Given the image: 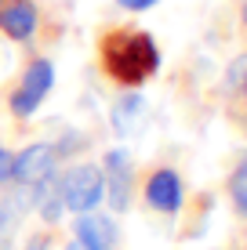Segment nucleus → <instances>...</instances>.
<instances>
[{
	"mask_svg": "<svg viewBox=\"0 0 247 250\" xmlns=\"http://www.w3.org/2000/svg\"><path fill=\"white\" fill-rule=\"evenodd\" d=\"M98 51H102V69L124 87H138L160 69V51L149 33L113 29L102 37Z\"/></svg>",
	"mask_w": 247,
	"mask_h": 250,
	"instance_id": "f257e3e1",
	"label": "nucleus"
},
{
	"mask_svg": "<svg viewBox=\"0 0 247 250\" xmlns=\"http://www.w3.org/2000/svg\"><path fill=\"white\" fill-rule=\"evenodd\" d=\"M58 192H62L66 210H76V214L95 210V207L102 203V192H106V185H102V170L91 167V163H80V167L66 170V178L58 182Z\"/></svg>",
	"mask_w": 247,
	"mask_h": 250,
	"instance_id": "f03ea898",
	"label": "nucleus"
},
{
	"mask_svg": "<svg viewBox=\"0 0 247 250\" xmlns=\"http://www.w3.org/2000/svg\"><path fill=\"white\" fill-rule=\"evenodd\" d=\"M51 83H55V65H51L47 58H37V62L25 69L22 83L11 94V113L15 116H33L40 109V102L47 98Z\"/></svg>",
	"mask_w": 247,
	"mask_h": 250,
	"instance_id": "7ed1b4c3",
	"label": "nucleus"
},
{
	"mask_svg": "<svg viewBox=\"0 0 247 250\" xmlns=\"http://www.w3.org/2000/svg\"><path fill=\"white\" fill-rule=\"evenodd\" d=\"M102 185H106V200L113 210H127L131 203V185H135V170L127 149H109L106 152V170H102Z\"/></svg>",
	"mask_w": 247,
	"mask_h": 250,
	"instance_id": "20e7f679",
	"label": "nucleus"
},
{
	"mask_svg": "<svg viewBox=\"0 0 247 250\" xmlns=\"http://www.w3.org/2000/svg\"><path fill=\"white\" fill-rule=\"evenodd\" d=\"M55 170V149L51 145H29L15 156V170H11V182H19L25 188H37L44 185Z\"/></svg>",
	"mask_w": 247,
	"mask_h": 250,
	"instance_id": "39448f33",
	"label": "nucleus"
},
{
	"mask_svg": "<svg viewBox=\"0 0 247 250\" xmlns=\"http://www.w3.org/2000/svg\"><path fill=\"white\" fill-rule=\"evenodd\" d=\"M182 178L175 174L171 167L157 170V174L146 182V203L153 210H164V214H178L182 210Z\"/></svg>",
	"mask_w": 247,
	"mask_h": 250,
	"instance_id": "423d86ee",
	"label": "nucleus"
},
{
	"mask_svg": "<svg viewBox=\"0 0 247 250\" xmlns=\"http://www.w3.org/2000/svg\"><path fill=\"white\" fill-rule=\"evenodd\" d=\"M37 22H40V15H37L33 0H7V4H0V29L11 40H29L37 33Z\"/></svg>",
	"mask_w": 247,
	"mask_h": 250,
	"instance_id": "0eeeda50",
	"label": "nucleus"
},
{
	"mask_svg": "<svg viewBox=\"0 0 247 250\" xmlns=\"http://www.w3.org/2000/svg\"><path fill=\"white\" fill-rule=\"evenodd\" d=\"M76 239H80L84 247L91 250H113L116 243V225L106 218V214H80V221H76Z\"/></svg>",
	"mask_w": 247,
	"mask_h": 250,
	"instance_id": "6e6552de",
	"label": "nucleus"
},
{
	"mask_svg": "<svg viewBox=\"0 0 247 250\" xmlns=\"http://www.w3.org/2000/svg\"><path fill=\"white\" fill-rule=\"evenodd\" d=\"M142 109H146V102H142L138 94H124V98L116 102V109H113V127L120 134H131L135 124H138V116H142Z\"/></svg>",
	"mask_w": 247,
	"mask_h": 250,
	"instance_id": "1a4fd4ad",
	"label": "nucleus"
},
{
	"mask_svg": "<svg viewBox=\"0 0 247 250\" xmlns=\"http://www.w3.org/2000/svg\"><path fill=\"white\" fill-rule=\"evenodd\" d=\"M229 196H233L236 210L247 218V156L240 160V167L233 170V178H229Z\"/></svg>",
	"mask_w": 247,
	"mask_h": 250,
	"instance_id": "9d476101",
	"label": "nucleus"
},
{
	"mask_svg": "<svg viewBox=\"0 0 247 250\" xmlns=\"http://www.w3.org/2000/svg\"><path fill=\"white\" fill-rule=\"evenodd\" d=\"M11 232H15V214L11 207H0V250L11 247Z\"/></svg>",
	"mask_w": 247,
	"mask_h": 250,
	"instance_id": "9b49d317",
	"label": "nucleus"
},
{
	"mask_svg": "<svg viewBox=\"0 0 247 250\" xmlns=\"http://www.w3.org/2000/svg\"><path fill=\"white\" fill-rule=\"evenodd\" d=\"M11 170H15V156L7 149H0V185L11 182Z\"/></svg>",
	"mask_w": 247,
	"mask_h": 250,
	"instance_id": "f8f14e48",
	"label": "nucleus"
},
{
	"mask_svg": "<svg viewBox=\"0 0 247 250\" xmlns=\"http://www.w3.org/2000/svg\"><path fill=\"white\" fill-rule=\"evenodd\" d=\"M116 4H120L124 11H149L157 0H116Z\"/></svg>",
	"mask_w": 247,
	"mask_h": 250,
	"instance_id": "ddd939ff",
	"label": "nucleus"
},
{
	"mask_svg": "<svg viewBox=\"0 0 247 250\" xmlns=\"http://www.w3.org/2000/svg\"><path fill=\"white\" fill-rule=\"evenodd\" d=\"M47 243H51L47 236H33V239H29V247H25V250H47Z\"/></svg>",
	"mask_w": 247,
	"mask_h": 250,
	"instance_id": "4468645a",
	"label": "nucleus"
},
{
	"mask_svg": "<svg viewBox=\"0 0 247 250\" xmlns=\"http://www.w3.org/2000/svg\"><path fill=\"white\" fill-rule=\"evenodd\" d=\"M66 250H91V247H84V243H80V239H73V243H69V247H66Z\"/></svg>",
	"mask_w": 247,
	"mask_h": 250,
	"instance_id": "2eb2a0df",
	"label": "nucleus"
},
{
	"mask_svg": "<svg viewBox=\"0 0 247 250\" xmlns=\"http://www.w3.org/2000/svg\"><path fill=\"white\" fill-rule=\"evenodd\" d=\"M240 19H244V25H247V0H244V7H240Z\"/></svg>",
	"mask_w": 247,
	"mask_h": 250,
	"instance_id": "dca6fc26",
	"label": "nucleus"
},
{
	"mask_svg": "<svg viewBox=\"0 0 247 250\" xmlns=\"http://www.w3.org/2000/svg\"><path fill=\"white\" fill-rule=\"evenodd\" d=\"M244 94H247V80H244Z\"/></svg>",
	"mask_w": 247,
	"mask_h": 250,
	"instance_id": "f3484780",
	"label": "nucleus"
}]
</instances>
